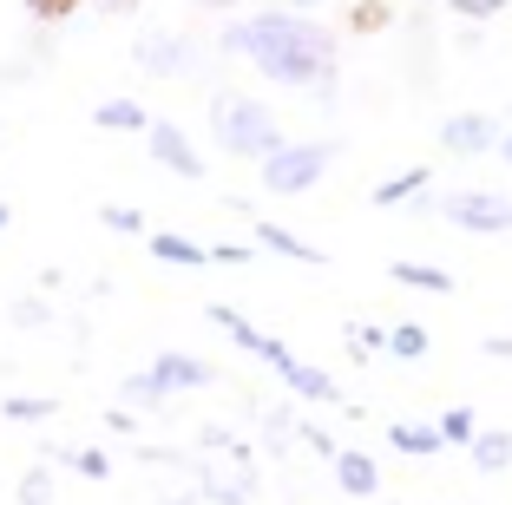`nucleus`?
Masks as SVG:
<instances>
[{"label":"nucleus","mask_w":512,"mask_h":505,"mask_svg":"<svg viewBox=\"0 0 512 505\" xmlns=\"http://www.w3.org/2000/svg\"><path fill=\"white\" fill-rule=\"evenodd\" d=\"M106 7H112V14H132V7H138V0H106Z\"/></svg>","instance_id":"17"},{"label":"nucleus","mask_w":512,"mask_h":505,"mask_svg":"<svg viewBox=\"0 0 512 505\" xmlns=\"http://www.w3.org/2000/svg\"><path fill=\"white\" fill-rule=\"evenodd\" d=\"M335 473H342L348 492H375V466H368L362 453H342V460H335Z\"/></svg>","instance_id":"8"},{"label":"nucleus","mask_w":512,"mask_h":505,"mask_svg":"<svg viewBox=\"0 0 512 505\" xmlns=\"http://www.w3.org/2000/svg\"><path fill=\"white\" fill-rule=\"evenodd\" d=\"M453 7H460V14H493L499 0H453Z\"/></svg>","instance_id":"16"},{"label":"nucleus","mask_w":512,"mask_h":505,"mask_svg":"<svg viewBox=\"0 0 512 505\" xmlns=\"http://www.w3.org/2000/svg\"><path fill=\"white\" fill-rule=\"evenodd\" d=\"M20 505H46V473H27V479H20Z\"/></svg>","instance_id":"14"},{"label":"nucleus","mask_w":512,"mask_h":505,"mask_svg":"<svg viewBox=\"0 0 512 505\" xmlns=\"http://www.w3.org/2000/svg\"><path fill=\"white\" fill-rule=\"evenodd\" d=\"M394 276H401V283H414V289H453L447 276H440V269H421V263H401Z\"/></svg>","instance_id":"9"},{"label":"nucleus","mask_w":512,"mask_h":505,"mask_svg":"<svg viewBox=\"0 0 512 505\" xmlns=\"http://www.w3.org/2000/svg\"><path fill=\"white\" fill-rule=\"evenodd\" d=\"M447 145L453 151H480V145H493V132H486V119H453L447 125Z\"/></svg>","instance_id":"7"},{"label":"nucleus","mask_w":512,"mask_h":505,"mask_svg":"<svg viewBox=\"0 0 512 505\" xmlns=\"http://www.w3.org/2000/svg\"><path fill=\"white\" fill-rule=\"evenodd\" d=\"M138 60H145V66H178V46H171V40H145V46H138Z\"/></svg>","instance_id":"11"},{"label":"nucleus","mask_w":512,"mask_h":505,"mask_svg":"<svg viewBox=\"0 0 512 505\" xmlns=\"http://www.w3.org/2000/svg\"><path fill=\"white\" fill-rule=\"evenodd\" d=\"M7 217H14V210H7V204H0V223H7Z\"/></svg>","instance_id":"18"},{"label":"nucleus","mask_w":512,"mask_h":505,"mask_svg":"<svg viewBox=\"0 0 512 505\" xmlns=\"http://www.w3.org/2000/svg\"><path fill=\"white\" fill-rule=\"evenodd\" d=\"M217 138H224V151H237V158H270V151H283L276 145V119L256 99H217Z\"/></svg>","instance_id":"2"},{"label":"nucleus","mask_w":512,"mask_h":505,"mask_svg":"<svg viewBox=\"0 0 512 505\" xmlns=\"http://www.w3.org/2000/svg\"><path fill=\"white\" fill-rule=\"evenodd\" d=\"M92 119H99V125H106V132H145V105H132V99H106V105H99V112H92Z\"/></svg>","instance_id":"6"},{"label":"nucleus","mask_w":512,"mask_h":505,"mask_svg":"<svg viewBox=\"0 0 512 505\" xmlns=\"http://www.w3.org/2000/svg\"><path fill=\"white\" fill-rule=\"evenodd\" d=\"M230 46H243L270 79H289V86H316L335 60V40L316 27V20H289V14H263L250 27L230 33Z\"/></svg>","instance_id":"1"},{"label":"nucleus","mask_w":512,"mask_h":505,"mask_svg":"<svg viewBox=\"0 0 512 505\" xmlns=\"http://www.w3.org/2000/svg\"><path fill=\"white\" fill-rule=\"evenodd\" d=\"M27 14H33V20H73L79 0H27Z\"/></svg>","instance_id":"10"},{"label":"nucleus","mask_w":512,"mask_h":505,"mask_svg":"<svg viewBox=\"0 0 512 505\" xmlns=\"http://www.w3.org/2000/svg\"><path fill=\"white\" fill-rule=\"evenodd\" d=\"M217 7H224V0H217Z\"/></svg>","instance_id":"20"},{"label":"nucleus","mask_w":512,"mask_h":505,"mask_svg":"<svg viewBox=\"0 0 512 505\" xmlns=\"http://www.w3.org/2000/svg\"><path fill=\"white\" fill-rule=\"evenodd\" d=\"M151 250L165 256V263H197V250H191V243H178V237H158Z\"/></svg>","instance_id":"12"},{"label":"nucleus","mask_w":512,"mask_h":505,"mask_svg":"<svg viewBox=\"0 0 512 505\" xmlns=\"http://www.w3.org/2000/svg\"><path fill=\"white\" fill-rule=\"evenodd\" d=\"M506 164H512V138H506Z\"/></svg>","instance_id":"19"},{"label":"nucleus","mask_w":512,"mask_h":505,"mask_svg":"<svg viewBox=\"0 0 512 505\" xmlns=\"http://www.w3.org/2000/svg\"><path fill=\"white\" fill-rule=\"evenodd\" d=\"M447 217L467 223V230H512V197H499V191H460V197H447Z\"/></svg>","instance_id":"4"},{"label":"nucleus","mask_w":512,"mask_h":505,"mask_svg":"<svg viewBox=\"0 0 512 505\" xmlns=\"http://www.w3.org/2000/svg\"><path fill=\"white\" fill-rule=\"evenodd\" d=\"M381 20H388V7H381V0H362V7H355V27H362V33H375Z\"/></svg>","instance_id":"13"},{"label":"nucleus","mask_w":512,"mask_h":505,"mask_svg":"<svg viewBox=\"0 0 512 505\" xmlns=\"http://www.w3.org/2000/svg\"><path fill=\"white\" fill-rule=\"evenodd\" d=\"M145 132H151V151H158V158H165L178 178H204V164H197V151H191V145H184L178 125H145Z\"/></svg>","instance_id":"5"},{"label":"nucleus","mask_w":512,"mask_h":505,"mask_svg":"<svg viewBox=\"0 0 512 505\" xmlns=\"http://www.w3.org/2000/svg\"><path fill=\"white\" fill-rule=\"evenodd\" d=\"M322 164H329V145H289V151H270V158H263V184H270V191H309Z\"/></svg>","instance_id":"3"},{"label":"nucleus","mask_w":512,"mask_h":505,"mask_svg":"<svg viewBox=\"0 0 512 505\" xmlns=\"http://www.w3.org/2000/svg\"><path fill=\"white\" fill-rule=\"evenodd\" d=\"M394 440H401L407 453H427V446H434V433H421V427H394Z\"/></svg>","instance_id":"15"}]
</instances>
